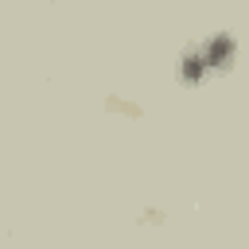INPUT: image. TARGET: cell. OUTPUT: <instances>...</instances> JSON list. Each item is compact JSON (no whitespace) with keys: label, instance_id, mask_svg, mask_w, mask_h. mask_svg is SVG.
<instances>
[{"label":"cell","instance_id":"1","mask_svg":"<svg viewBox=\"0 0 249 249\" xmlns=\"http://www.w3.org/2000/svg\"><path fill=\"white\" fill-rule=\"evenodd\" d=\"M233 54H237V43H233L230 31H218V35H210V39L198 47V58H202L206 74H210V70H226V66L233 62Z\"/></svg>","mask_w":249,"mask_h":249},{"label":"cell","instance_id":"2","mask_svg":"<svg viewBox=\"0 0 249 249\" xmlns=\"http://www.w3.org/2000/svg\"><path fill=\"white\" fill-rule=\"evenodd\" d=\"M179 74H183V82H202V78H206V66H202V58H198V51H187V54H183Z\"/></svg>","mask_w":249,"mask_h":249}]
</instances>
